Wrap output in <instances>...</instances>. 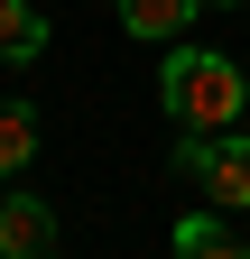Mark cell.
Listing matches in <instances>:
<instances>
[{
	"label": "cell",
	"instance_id": "cell-1",
	"mask_svg": "<svg viewBox=\"0 0 250 259\" xmlns=\"http://www.w3.org/2000/svg\"><path fill=\"white\" fill-rule=\"evenodd\" d=\"M158 102H167V120H185V130H241L250 83H241V65L213 56V47H167V65H158Z\"/></svg>",
	"mask_w": 250,
	"mask_h": 259
},
{
	"label": "cell",
	"instance_id": "cell-2",
	"mask_svg": "<svg viewBox=\"0 0 250 259\" xmlns=\"http://www.w3.org/2000/svg\"><path fill=\"white\" fill-rule=\"evenodd\" d=\"M176 176H195L223 213H250V139L241 130H185L176 139Z\"/></svg>",
	"mask_w": 250,
	"mask_h": 259
},
{
	"label": "cell",
	"instance_id": "cell-3",
	"mask_svg": "<svg viewBox=\"0 0 250 259\" xmlns=\"http://www.w3.org/2000/svg\"><path fill=\"white\" fill-rule=\"evenodd\" d=\"M56 250V204L47 194H0V259H47Z\"/></svg>",
	"mask_w": 250,
	"mask_h": 259
},
{
	"label": "cell",
	"instance_id": "cell-4",
	"mask_svg": "<svg viewBox=\"0 0 250 259\" xmlns=\"http://www.w3.org/2000/svg\"><path fill=\"white\" fill-rule=\"evenodd\" d=\"M195 10H204V0H111V19L130 28L139 47H176L185 28H195Z\"/></svg>",
	"mask_w": 250,
	"mask_h": 259
},
{
	"label": "cell",
	"instance_id": "cell-5",
	"mask_svg": "<svg viewBox=\"0 0 250 259\" xmlns=\"http://www.w3.org/2000/svg\"><path fill=\"white\" fill-rule=\"evenodd\" d=\"M47 47V10L37 0H0V65H28Z\"/></svg>",
	"mask_w": 250,
	"mask_h": 259
},
{
	"label": "cell",
	"instance_id": "cell-6",
	"mask_svg": "<svg viewBox=\"0 0 250 259\" xmlns=\"http://www.w3.org/2000/svg\"><path fill=\"white\" fill-rule=\"evenodd\" d=\"M37 157V102H0V185Z\"/></svg>",
	"mask_w": 250,
	"mask_h": 259
},
{
	"label": "cell",
	"instance_id": "cell-7",
	"mask_svg": "<svg viewBox=\"0 0 250 259\" xmlns=\"http://www.w3.org/2000/svg\"><path fill=\"white\" fill-rule=\"evenodd\" d=\"M176 250H185V259H232L241 241L223 232V204H213V213H185V222H176Z\"/></svg>",
	"mask_w": 250,
	"mask_h": 259
},
{
	"label": "cell",
	"instance_id": "cell-8",
	"mask_svg": "<svg viewBox=\"0 0 250 259\" xmlns=\"http://www.w3.org/2000/svg\"><path fill=\"white\" fill-rule=\"evenodd\" d=\"M241 139H250V111H241Z\"/></svg>",
	"mask_w": 250,
	"mask_h": 259
},
{
	"label": "cell",
	"instance_id": "cell-9",
	"mask_svg": "<svg viewBox=\"0 0 250 259\" xmlns=\"http://www.w3.org/2000/svg\"><path fill=\"white\" fill-rule=\"evenodd\" d=\"M213 10H232V0H213Z\"/></svg>",
	"mask_w": 250,
	"mask_h": 259
}]
</instances>
